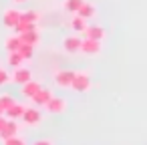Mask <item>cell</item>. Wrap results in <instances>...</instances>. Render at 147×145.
Here are the masks:
<instances>
[{
    "label": "cell",
    "mask_w": 147,
    "mask_h": 145,
    "mask_svg": "<svg viewBox=\"0 0 147 145\" xmlns=\"http://www.w3.org/2000/svg\"><path fill=\"white\" fill-rule=\"evenodd\" d=\"M85 2H87V0H63V8L67 12H71V14H77Z\"/></svg>",
    "instance_id": "17"
},
{
    "label": "cell",
    "mask_w": 147,
    "mask_h": 145,
    "mask_svg": "<svg viewBox=\"0 0 147 145\" xmlns=\"http://www.w3.org/2000/svg\"><path fill=\"white\" fill-rule=\"evenodd\" d=\"M20 18H22V12L16 10V8H6V10L2 12V22H4V26L10 28V30H14V26L20 22Z\"/></svg>",
    "instance_id": "5"
},
{
    "label": "cell",
    "mask_w": 147,
    "mask_h": 145,
    "mask_svg": "<svg viewBox=\"0 0 147 145\" xmlns=\"http://www.w3.org/2000/svg\"><path fill=\"white\" fill-rule=\"evenodd\" d=\"M81 47H83V38H81V34H71V36H67V38L63 40V49H65L69 55H77V53H81Z\"/></svg>",
    "instance_id": "6"
},
{
    "label": "cell",
    "mask_w": 147,
    "mask_h": 145,
    "mask_svg": "<svg viewBox=\"0 0 147 145\" xmlns=\"http://www.w3.org/2000/svg\"><path fill=\"white\" fill-rule=\"evenodd\" d=\"M0 115H4V111H2V107H0Z\"/></svg>",
    "instance_id": "28"
},
{
    "label": "cell",
    "mask_w": 147,
    "mask_h": 145,
    "mask_svg": "<svg viewBox=\"0 0 147 145\" xmlns=\"http://www.w3.org/2000/svg\"><path fill=\"white\" fill-rule=\"evenodd\" d=\"M20 38H22V42L36 47V45L40 42V34H38V28H30V30L22 32V34H20Z\"/></svg>",
    "instance_id": "16"
},
{
    "label": "cell",
    "mask_w": 147,
    "mask_h": 145,
    "mask_svg": "<svg viewBox=\"0 0 147 145\" xmlns=\"http://www.w3.org/2000/svg\"><path fill=\"white\" fill-rule=\"evenodd\" d=\"M6 123H8V117H6V113H4V115H0V131L4 129V125H6Z\"/></svg>",
    "instance_id": "26"
},
{
    "label": "cell",
    "mask_w": 147,
    "mask_h": 145,
    "mask_svg": "<svg viewBox=\"0 0 147 145\" xmlns=\"http://www.w3.org/2000/svg\"><path fill=\"white\" fill-rule=\"evenodd\" d=\"M101 51H103L101 40L83 36V47H81V53H83V55H87V57H97V55H101Z\"/></svg>",
    "instance_id": "4"
},
{
    "label": "cell",
    "mask_w": 147,
    "mask_h": 145,
    "mask_svg": "<svg viewBox=\"0 0 147 145\" xmlns=\"http://www.w3.org/2000/svg\"><path fill=\"white\" fill-rule=\"evenodd\" d=\"M83 36H87V38H95V40H105V36H107V30L103 28V26H99V24H89V28H87V32L83 34Z\"/></svg>",
    "instance_id": "11"
},
{
    "label": "cell",
    "mask_w": 147,
    "mask_h": 145,
    "mask_svg": "<svg viewBox=\"0 0 147 145\" xmlns=\"http://www.w3.org/2000/svg\"><path fill=\"white\" fill-rule=\"evenodd\" d=\"M77 14H79V16H83V18H87V20H89V18H93V16H95V14H97V8H95V6H93V4H91V2H85V4H83V6H81V10H79V12H77Z\"/></svg>",
    "instance_id": "19"
},
{
    "label": "cell",
    "mask_w": 147,
    "mask_h": 145,
    "mask_svg": "<svg viewBox=\"0 0 147 145\" xmlns=\"http://www.w3.org/2000/svg\"><path fill=\"white\" fill-rule=\"evenodd\" d=\"M20 47H22V38H20V34H10L6 40H4V49L8 51V53H16V51H20Z\"/></svg>",
    "instance_id": "12"
},
{
    "label": "cell",
    "mask_w": 147,
    "mask_h": 145,
    "mask_svg": "<svg viewBox=\"0 0 147 145\" xmlns=\"http://www.w3.org/2000/svg\"><path fill=\"white\" fill-rule=\"evenodd\" d=\"M40 89H42V85H40L38 81H28V83H24V85H22V95L30 101V99H32Z\"/></svg>",
    "instance_id": "13"
},
{
    "label": "cell",
    "mask_w": 147,
    "mask_h": 145,
    "mask_svg": "<svg viewBox=\"0 0 147 145\" xmlns=\"http://www.w3.org/2000/svg\"><path fill=\"white\" fill-rule=\"evenodd\" d=\"M22 63H24V59H22V55L16 51V53H8V59H6V65L10 67V69H18V67H22Z\"/></svg>",
    "instance_id": "18"
},
{
    "label": "cell",
    "mask_w": 147,
    "mask_h": 145,
    "mask_svg": "<svg viewBox=\"0 0 147 145\" xmlns=\"http://www.w3.org/2000/svg\"><path fill=\"white\" fill-rule=\"evenodd\" d=\"M47 111L53 113V115H63L67 111V101L63 97H53L49 101V105H47Z\"/></svg>",
    "instance_id": "9"
},
{
    "label": "cell",
    "mask_w": 147,
    "mask_h": 145,
    "mask_svg": "<svg viewBox=\"0 0 147 145\" xmlns=\"http://www.w3.org/2000/svg\"><path fill=\"white\" fill-rule=\"evenodd\" d=\"M24 113H26V105H22V103H14L8 111H6V117L8 119H16V121H20L22 117H24Z\"/></svg>",
    "instance_id": "14"
},
{
    "label": "cell",
    "mask_w": 147,
    "mask_h": 145,
    "mask_svg": "<svg viewBox=\"0 0 147 145\" xmlns=\"http://www.w3.org/2000/svg\"><path fill=\"white\" fill-rule=\"evenodd\" d=\"M18 131H20L18 121H16V119H8V123L4 125V129L0 131V141H4V139H10V137L18 135Z\"/></svg>",
    "instance_id": "10"
},
{
    "label": "cell",
    "mask_w": 147,
    "mask_h": 145,
    "mask_svg": "<svg viewBox=\"0 0 147 145\" xmlns=\"http://www.w3.org/2000/svg\"><path fill=\"white\" fill-rule=\"evenodd\" d=\"M2 145H28V143H26V139H24L22 135H14V137H10V139H4Z\"/></svg>",
    "instance_id": "23"
},
{
    "label": "cell",
    "mask_w": 147,
    "mask_h": 145,
    "mask_svg": "<svg viewBox=\"0 0 147 145\" xmlns=\"http://www.w3.org/2000/svg\"><path fill=\"white\" fill-rule=\"evenodd\" d=\"M75 75L77 71H69V69H59L55 73V85L59 89H71L73 87V81H75Z\"/></svg>",
    "instance_id": "2"
},
{
    "label": "cell",
    "mask_w": 147,
    "mask_h": 145,
    "mask_svg": "<svg viewBox=\"0 0 147 145\" xmlns=\"http://www.w3.org/2000/svg\"><path fill=\"white\" fill-rule=\"evenodd\" d=\"M32 145H55V141L49 139V137H40V139H34Z\"/></svg>",
    "instance_id": "25"
},
{
    "label": "cell",
    "mask_w": 147,
    "mask_h": 145,
    "mask_svg": "<svg viewBox=\"0 0 147 145\" xmlns=\"http://www.w3.org/2000/svg\"><path fill=\"white\" fill-rule=\"evenodd\" d=\"M14 103H16V101H14V97H12L10 93H0V107H2L4 113H6Z\"/></svg>",
    "instance_id": "21"
},
{
    "label": "cell",
    "mask_w": 147,
    "mask_h": 145,
    "mask_svg": "<svg viewBox=\"0 0 147 145\" xmlns=\"http://www.w3.org/2000/svg\"><path fill=\"white\" fill-rule=\"evenodd\" d=\"M18 53L22 55V59H24V61H30V59L34 57V47H32V45L22 42V47H20V51H18Z\"/></svg>",
    "instance_id": "22"
},
{
    "label": "cell",
    "mask_w": 147,
    "mask_h": 145,
    "mask_svg": "<svg viewBox=\"0 0 147 145\" xmlns=\"http://www.w3.org/2000/svg\"><path fill=\"white\" fill-rule=\"evenodd\" d=\"M91 87H93V77H91V73H89V71H77L71 89H73L75 93H87V91H91Z\"/></svg>",
    "instance_id": "1"
},
{
    "label": "cell",
    "mask_w": 147,
    "mask_h": 145,
    "mask_svg": "<svg viewBox=\"0 0 147 145\" xmlns=\"http://www.w3.org/2000/svg\"><path fill=\"white\" fill-rule=\"evenodd\" d=\"M22 123L26 127H38L42 123V111H40V107H36V105L26 107V113L22 117Z\"/></svg>",
    "instance_id": "3"
},
{
    "label": "cell",
    "mask_w": 147,
    "mask_h": 145,
    "mask_svg": "<svg viewBox=\"0 0 147 145\" xmlns=\"http://www.w3.org/2000/svg\"><path fill=\"white\" fill-rule=\"evenodd\" d=\"M6 83H12L10 81V75H8V71L4 67H0V87H4Z\"/></svg>",
    "instance_id": "24"
},
{
    "label": "cell",
    "mask_w": 147,
    "mask_h": 145,
    "mask_svg": "<svg viewBox=\"0 0 147 145\" xmlns=\"http://www.w3.org/2000/svg\"><path fill=\"white\" fill-rule=\"evenodd\" d=\"M12 2H14V4H24L26 0H12Z\"/></svg>",
    "instance_id": "27"
},
{
    "label": "cell",
    "mask_w": 147,
    "mask_h": 145,
    "mask_svg": "<svg viewBox=\"0 0 147 145\" xmlns=\"http://www.w3.org/2000/svg\"><path fill=\"white\" fill-rule=\"evenodd\" d=\"M10 81L22 87L24 83L32 81V73H30V69H26V67H18V69H12V73H10Z\"/></svg>",
    "instance_id": "7"
},
{
    "label": "cell",
    "mask_w": 147,
    "mask_h": 145,
    "mask_svg": "<svg viewBox=\"0 0 147 145\" xmlns=\"http://www.w3.org/2000/svg\"><path fill=\"white\" fill-rule=\"evenodd\" d=\"M22 22H28V24H36L40 20V12L38 10H24L22 12Z\"/></svg>",
    "instance_id": "20"
},
{
    "label": "cell",
    "mask_w": 147,
    "mask_h": 145,
    "mask_svg": "<svg viewBox=\"0 0 147 145\" xmlns=\"http://www.w3.org/2000/svg\"><path fill=\"white\" fill-rule=\"evenodd\" d=\"M71 28H73L75 32H79V34H85V32H87V28H89L87 18H83V16L75 14V16L71 18Z\"/></svg>",
    "instance_id": "15"
},
{
    "label": "cell",
    "mask_w": 147,
    "mask_h": 145,
    "mask_svg": "<svg viewBox=\"0 0 147 145\" xmlns=\"http://www.w3.org/2000/svg\"><path fill=\"white\" fill-rule=\"evenodd\" d=\"M53 97H55V93H53L51 89H45V87H42V89H40L32 99H30V103H32V105H36V107H47V105H49V101H51Z\"/></svg>",
    "instance_id": "8"
}]
</instances>
